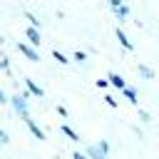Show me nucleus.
I'll return each mask as SVG.
<instances>
[{"mask_svg": "<svg viewBox=\"0 0 159 159\" xmlns=\"http://www.w3.org/2000/svg\"><path fill=\"white\" fill-rule=\"evenodd\" d=\"M30 97H32V94H30L27 89H22V92H17V94L10 97V104H12V109L20 114V119H27V117H30V104H27Z\"/></svg>", "mask_w": 159, "mask_h": 159, "instance_id": "f257e3e1", "label": "nucleus"}, {"mask_svg": "<svg viewBox=\"0 0 159 159\" xmlns=\"http://www.w3.org/2000/svg\"><path fill=\"white\" fill-rule=\"evenodd\" d=\"M84 154L89 159H109V142L107 139H99L97 144H89Z\"/></svg>", "mask_w": 159, "mask_h": 159, "instance_id": "f03ea898", "label": "nucleus"}, {"mask_svg": "<svg viewBox=\"0 0 159 159\" xmlns=\"http://www.w3.org/2000/svg\"><path fill=\"white\" fill-rule=\"evenodd\" d=\"M109 7H112V12L117 15L119 22L129 17V5H127V2H122V0H109Z\"/></svg>", "mask_w": 159, "mask_h": 159, "instance_id": "7ed1b4c3", "label": "nucleus"}, {"mask_svg": "<svg viewBox=\"0 0 159 159\" xmlns=\"http://www.w3.org/2000/svg\"><path fill=\"white\" fill-rule=\"evenodd\" d=\"M17 52L25 55L30 62H40V52H37L32 45H27V42H17Z\"/></svg>", "mask_w": 159, "mask_h": 159, "instance_id": "20e7f679", "label": "nucleus"}, {"mask_svg": "<svg viewBox=\"0 0 159 159\" xmlns=\"http://www.w3.org/2000/svg\"><path fill=\"white\" fill-rule=\"evenodd\" d=\"M25 124H27V129H30V134L35 137V139H40V142H45L47 139V134H45V129H40V124L32 119V117H27V119H22Z\"/></svg>", "mask_w": 159, "mask_h": 159, "instance_id": "39448f33", "label": "nucleus"}, {"mask_svg": "<svg viewBox=\"0 0 159 159\" xmlns=\"http://www.w3.org/2000/svg\"><path fill=\"white\" fill-rule=\"evenodd\" d=\"M25 37H27V45H32L35 50L40 47V42H42V37H40V30H35V27H25Z\"/></svg>", "mask_w": 159, "mask_h": 159, "instance_id": "423d86ee", "label": "nucleus"}, {"mask_svg": "<svg viewBox=\"0 0 159 159\" xmlns=\"http://www.w3.org/2000/svg\"><path fill=\"white\" fill-rule=\"evenodd\" d=\"M22 82H25V89H27V92H30L32 97H45V89H42V87H40V84H37L35 80H30V77H25Z\"/></svg>", "mask_w": 159, "mask_h": 159, "instance_id": "0eeeda50", "label": "nucleus"}, {"mask_svg": "<svg viewBox=\"0 0 159 159\" xmlns=\"http://www.w3.org/2000/svg\"><path fill=\"white\" fill-rule=\"evenodd\" d=\"M117 40H119V45H122L124 50H129V52L134 50V42H132L129 37H127V32H124V30H122L119 25H117Z\"/></svg>", "mask_w": 159, "mask_h": 159, "instance_id": "6e6552de", "label": "nucleus"}, {"mask_svg": "<svg viewBox=\"0 0 159 159\" xmlns=\"http://www.w3.org/2000/svg\"><path fill=\"white\" fill-rule=\"evenodd\" d=\"M107 82H109L112 87H117V89H124V87H127V82H124V77H122L119 72H109Z\"/></svg>", "mask_w": 159, "mask_h": 159, "instance_id": "1a4fd4ad", "label": "nucleus"}, {"mask_svg": "<svg viewBox=\"0 0 159 159\" xmlns=\"http://www.w3.org/2000/svg\"><path fill=\"white\" fill-rule=\"evenodd\" d=\"M137 72H139L144 80H154V70H152V67H147V65H137Z\"/></svg>", "mask_w": 159, "mask_h": 159, "instance_id": "9d476101", "label": "nucleus"}, {"mask_svg": "<svg viewBox=\"0 0 159 159\" xmlns=\"http://www.w3.org/2000/svg\"><path fill=\"white\" fill-rule=\"evenodd\" d=\"M122 94H124V97H127L132 104H137V102H139V99H137V89H134V87H129V84L122 89Z\"/></svg>", "mask_w": 159, "mask_h": 159, "instance_id": "9b49d317", "label": "nucleus"}, {"mask_svg": "<svg viewBox=\"0 0 159 159\" xmlns=\"http://www.w3.org/2000/svg\"><path fill=\"white\" fill-rule=\"evenodd\" d=\"M60 132H62V134H67L72 142H80V134H77V132H75L70 124H62V127H60Z\"/></svg>", "mask_w": 159, "mask_h": 159, "instance_id": "f8f14e48", "label": "nucleus"}, {"mask_svg": "<svg viewBox=\"0 0 159 159\" xmlns=\"http://www.w3.org/2000/svg\"><path fill=\"white\" fill-rule=\"evenodd\" d=\"M52 57H55L60 65H67V62H70V60H67V55H65V52H60V50H52Z\"/></svg>", "mask_w": 159, "mask_h": 159, "instance_id": "ddd939ff", "label": "nucleus"}, {"mask_svg": "<svg viewBox=\"0 0 159 159\" xmlns=\"http://www.w3.org/2000/svg\"><path fill=\"white\" fill-rule=\"evenodd\" d=\"M25 17L30 20V27H35V30H40V20H37V17L32 15V12H25Z\"/></svg>", "mask_w": 159, "mask_h": 159, "instance_id": "4468645a", "label": "nucleus"}, {"mask_svg": "<svg viewBox=\"0 0 159 159\" xmlns=\"http://www.w3.org/2000/svg\"><path fill=\"white\" fill-rule=\"evenodd\" d=\"M72 60H75V62H84V60H87V52H82V50H77V52L72 55Z\"/></svg>", "mask_w": 159, "mask_h": 159, "instance_id": "2eb2a0df", "label": "nucleus"}, {"mask_svg": "<svg viewBox=\"0 0 159 159\" xmlns=\"http://www.w3.org/2000/svg\"><path fill=\"white\" fill-rule=\"evenodd\" d=\"M0 67H2V72H5V75H10V62H7V57H2V60H0Z\"/></svg>", "mask_w": 159, "mask_h": 159, "instance_id": "dca6fc26", "label": "nucleus"}, {"mask_svg": "<svg viewBox=\"0 0 159 159\" xmlns=\"http://www.w3.org/2000/svg\"><path fill=\"white\" fill-rule=\"evenodd\" d=\"M104 102H107L109 107H119V102H117V99H114L112 94H104Z\"/></svg>", "mask_w": 159, "mask_h": 159, "instance_id": "f3484780", "label": "nucleus"}, {"mask_svg": "<svg viewBox=\"0 0 159 159\" xmlns=\"http://www.w3.org/2000/svg\"><path fill=\"white\" fill-rule=\"evenodd\" d=\"M7 142H10V137H7V132H5V129H0V147H5Z\"/></svg>", "mask_w": 159, "mask_h": 159, "instance_id": "a211bd4d", "label": "nucleus"}, {"mask_svg": "<svg viewBox=\"0 0 159 159\" xmlns=\"http://www.w3.org/2000/svg\"><path fill=\"white\" fill-rule=\"evenodd\" d=\"M57 114H60V117H65V119H67V114H70V112H67V107H62V104H57Z\"/></svg>", "mask_w": 159, "mask_h": 159, "instance_id": "6ab92c4d", "label": "nucleus"}, {"mask_svg": "<svg viewBox=\"0 0 159 159\" xmlns=\"http://www.w3.org/2000/svg\"><path fill=\"white\" fill-rule=\"evenodd\" d=\"M139 119H142V122H152V117H149V112H144V109H139Z\"/></svg>", "mask_w": 159, "mask_h": 159, "instance_id": "aec40b11", "label": "nucleus"}, {"mask_svg": "<svg viewBox=\"0 0 159 159\" xmlns=\"http://www.w3.org/2000/svg\"><path fill=\"white\" fill-rule=\"evenodd\" d=\"M7 102H10V97H7V94L0 89V104H7Z\"/></svg>", "mask_w": 159, "mask_h": 159, "instance_id": "412c9836", "label": "nucleus"}, {"mask_svg": "<svg viewBox=\"0 0 159 159\" xmlns=\"http://www.w3.org/2000/svg\"><path fill=\"white\" fill-rule=\"evenodd\" d=\"M72 159H89V157H87L84 152H75V154H72Z\"/></svg>", "mask_w": 159, "mask_h": 159, "instance_id": "4be33fe9", "label": "nucleus"}, {"mask_svg": "<svg viewBox=\"0 0 159 159\" xmlns=\"http://www.w3.org/2000/svg\"><path fill=\"white\" fill-rule=\"evenodd\" d=\"M107 84H109V82H107V80H97V87H99V89H104V87H107Z\"/></svg>", "mask_w": 159, "mask_h": 159, "instance_id": "5701e85b", "label": "nucleus"}]
</instances>
